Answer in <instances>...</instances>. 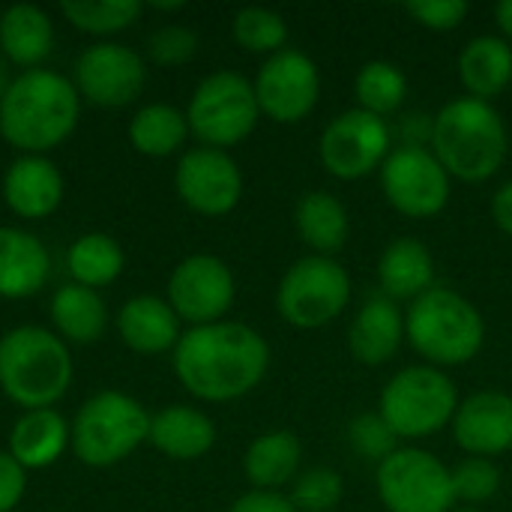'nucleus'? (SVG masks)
<instances>
[{"mask_svg":"<svg viewBox=\"0 0 512 512\" xmlns=\"http://www.w3.org/2000/svg\"><path fill=\"white\" fill-rule=\"evenodd\" d=\"M231 33H234V42L249 54L273 57L282 48H288V21L276 9H267V6L237 9L231 21Z\"/></svg>","mask_w":512,"mask_h":512,"instance_id":"nucleus-33","label":"nucleus"},{"mask_svg":"<svg viewBox=\"0 0 512 512\" xmlns=\"http://www.w3.org/2000/svg\"><path fill=\"white\" fill-rule=\"evenodd\" d=\"M435 276H438L435 255L417 237L390 240L378 258V285L384 297H390L393 303L396 300L414 303L417 297H423L426 291L438 285Z\"/></svg>","mask_w":512,"mask_h":512,"instance_id":"nucleus-21","label":"nucleus"},{"mask_svg":"<svg viewBox=\"0 0 512 512\" xmlns=\"http://www.w3.org/2000/svg\"><path fill=\"white\" fill-rule=\"evenodd\" d=\"M489 213H492V222L498 225V231L512 237V180L501 183V186L492 192Z\"/></svg>","mask_w":512,"mask_h":512,"instance_id":"nucleus-42","label":"nucleus"},{"mask_svg":"<svg viewBox=\"0 0 512 512\" xmlns=\"http://www.w3.org/2000/svg\"><path fill=\"white\" fill-rule=\"evenodd\" d=\"M69 447V423L54 408L24 411L9 432V456L24 471L54 465Z\"/></svg>","mask_w":512,"mask_h":512,"instance_id":"nucleus-25","label":"nucleus"},{"mask_svg":"<svg viewBox=\"0 0 512 512\" xmlns=\"http://www.w3.org/2000/svg\"><path fill=\"white\" fill-rule=\"evenodd\" d=\"M405 12L423 30L453 33V30H459L465 24V18L471 15V6L465 0H408Z\"/></svg>","mask_w":512,"mask_h":512,"instance_id":"nucleus-39","label":"nucleus"},{"mask_svg":"<svg viewBox=\"0 0 512 512\" xmlns=\"http://www.w3.org/2000/svg\"><path fill=\"white\" fill-rule=\"evenodd\" d=\"M237 297V282L231 267L210 252H195L183 258L168 279V306L189 327H204L225 321Z\"/></svg>","mask_w":512,"mask_h":512,"instance_id":"nucleus-14","label":"nucleus"},{"mask_svg":"<svg viewBox=\"0 0 512 512\" xmlns=\"http://www.w3.org/2000/svg\"><path fill=\"white\" fill-rule=\"evenodd\" d=\"M123 264H126V258H123L120 243L102 231L81 234L66 252V267H69L72 282L93 288V291L111 285L123 273Z\"/></svg>","mask_w":512,"mask_h":512,"instance_id":"nucleus-31","label":"nucleus"},{"mask_svg":"<svg viewBox=\"0 0 512 512\" xmlns=\"http://www.w3.org/2000/svg\"><path fill=\"white\" fill-rule=\"evenodd\" d=\"M303 444L288 429H273L258 435L243 453V474L252 489L282 492L300 474Z\"/></svg>","mask_w":512,"mask_h":512,"instance_id":"nucleus-27","label":"nucleus"},{"mask_svg":"<svg viewBox=\"0 0 512 512\" xmlns=\"http://www.w3.org/2000/svg\"><path fill=\"white\" fill-rule=\"evenodd\" d=\"M348 444H351V450L360 459L375 462V465H381L387 456H393L399 450L396 432L387 426V420L378 411H366V414H357L351 420V426H348Z\"/></svg>","mask_w":512,"mask_h":512,"instance_id":"nucleus-37","label":"nucleus"},{"mask_svg":"<svg viewBox=\"0 0 512 512\" xmlns=\"http://www.w3.org/2000/svg\"><path fill=\"white\" fill-rule=\"evenodd\" d=\"M429 150L453 180L486 183L507 165L510 129L492 102L459 96L432 114Z\"/></svg>","mask_w":512,"mask_h":512,"instance_id":"nucleus-3","label":"nucleus"},{"mask_svg":"<svg viewBox=\"0 0 512 512\" xmlns=\"http://www.w3.org/2000/svg\"><path fill=\"white\" fill-rule=\"evenodd\" d=\"M354 282L345 264L327 255L294 261L276 288V312L294 330H321L339 321L351 303Z\"/></svg>","mask_w":512,"mask_h":512,"instance_id":"nucleus-8","label":"nucleus"},{"mask_svg":"<svg viewBox=\"0 0 512 512\" xmlns=\"http://www.w3.org/2000/svg\"><path fill=\"white\" fill-rule=\"evenodd\" d=\"M288 498L297 512H333L345 498V480L336 468H306L291 483Z\"/></svg>","mask_w":512,"mask_h":512,"instance_id":"nucleus-35","label":"nucleus"},{"mask_svg":"<svg viewBox=\"0 0 512 512\" xmlns=\"http://www.w3.org/2000/svg\"><path fill=\"white\" fill-rule=\"evenodd\" d=\"M270 342L249 324L216 321L189 327L174 348V375L201 402L249 396L270 372Z\"/></svg>","mask_w":512,"mask_h":512,"instance_id":"nucleus-1","label":"nucleus"},{"mask_svg":"<svg viewBox=\"0 0 512 512\" xmlns=\"http://www.w3.org/2000/svg\"><path fill=\"white\" fill-rule=\"evenodd\" d=\"M186 120L201 147L231 150L243 144L261 120L252 81L234 69H219L207 75L189 99Z\"/></svg>","mask_w":512,"mask_h":512,"instance_id":"nucleus-9","label":"nucleus"},{"mask_svg":"<svg viewBox=\"0 0 512 512\" xmlns=\"http://www.w3.org/2000/svg\"><path fill=\"white\" fill-rule=\"evenodd\" d=\"M450 432L465 456L492 462L507 456L512 453V396L504 390H477L465 396Z\"/></svg>","mask_w":512,"mask_h":512,"instance_id":"nucleus-17","label":"nucleus"},{"mask_svg":"<svg viewBox=\"0 0 512 512\" xmlns=\"http://www.w3.org/2000/svg\"><path fill=\"white\" fill-rule=\"evenodd\" d=\"M0 15H3V12H0Z\"/></svg>","mask_w":512,"mask_h":512,"instance_id":"nucleus-47","label":"nucleus"},{"mask_svg":"<svg viewBox=\"0 0 512 512\" xmlns=\"http://www.w3.org/2000/svg\"><path fill=\"white\" fill-rule=\"evenodd\" d=\"M384 201L405 219H435L453 198V177L429 147L396 144L378 171Z\"/></svg>","mask_w":512,"mask_h":512,"instance_id":"nucleus-11","label":"nucleus"},{"mask_svg":"<svg viewBox=\"0 0 512 512\" xmlns=\"http://www.w3.org/2000/svg\"><path fill=\"white\" fill-rule=\"evenodd\" d=\"M153 9L156 12H180V9H186V3L183 0H177V3H153Z\"/></svg>","mask_w":512,"mask_h":512,"instance_id":"nucleus-45","label":"nucleus"},{"mask_svg":"<svg viewBox=\"0 0 512 512\" xmlns=\"http://www.w3.org/2000/svg\"><path fill=\"white\" fill-rule=\"evenodd\" d=\"M54 48V24L45 9L33 3H15L0 15V54L24 69H39V63Z\"/></svg>","mask_w":512,"mask_h":512,"instance_id":"nucleus-28","label":"nucleus"},{"mask_svg":"<svg viewBox=\"0 0 512 512\" xmlns=\"http://www.w3.org/2000/svg\"><path fill=\"white\" fill-rule=\"evenodd\" d=\"M27 492V471L9 456L0 453V512H12Z\"/></svg>","mask_w":512,"mask_h":512,"instance_id":"nucleus-40","label":"nucleus"},{"mask_svg":"<svg viewBox=\"0 0 512 512\" xmlns=\"http://www.w3.org/2000/svg\"><path fill=\"white\" fill-rule=\"evenodd\" d=\"M177 198L198 216H228L243 198V171L228 150L192 147L174 168Z\"/></svg>","mask_w":512,"mask_h":512,"instance_id":"nucleus-15","label":"nucleus"},{"mask_svg":"<svg viewBox=\"0 0 512 512\" xmlns=\"http://www.w3.org/2000/svg\"><path fill=\"white\" fill-rule=\"evenodd\" d=\"M51 273V258L42 240L30 231L0 225V297L24 300L39 294Z\"/></svg>","mask_w":512,"mask_h":512,"instance_id":"nucleus-23","label":"nucleus"},{"mask_svg":"<svg viewBox=\"0 0 512 512\" xmlns=\"http://www.w3.org/2000/svg\"><path fill=\"white\" fill-rule=\"evenodd\" d=\"M147 438L150 414L138 399L117 390L87 399L69 426V447L87 468H111L129 459Z\"/></svg>","mask_w":512,"mask_h":512,"instance_id":"nucleus-7","label":"nucleus"},{"mask_svg":"<svg viewBox=\"0 0 512 512\" xmlns=\"http://www.w3.org/2000/svg\"><path fill=\"white\" fill-rule=\"evenodd\" d=\"M489 327L483 312L456 288L435 285L405 309V342L435 369H459L480 357Z\"/></svg>","mask_w":512,"mask_h":512,"instance_id":"nucleus-4","label":"nucleus"},{"mask_svg":"<svg viewBox=\"0 0 512 512\" xmlns=\"http://www.w3.org/2000/svg\"><path fill=\"white\" fill-rule=\"evenodd\" d=\"M456 72L471 99L495 102L512 84V45L501 33H480L459 51Z\"/></svg>","mask_w":512,"mask_h":512,"instance_id":"nucleus-20","label":"nucleus"},{"mask_svg":"<svg viewBox=\"0 0 512 512\" xmlns=\"http://www.w3.org/2000/svg\"><path fill=\"white\" fill-rule=\"evenodd\" d=\"M252 87L261 117L279 126H294L318 108L321 69L306 51L282 48L279 54L264 57Z\"/></svg>","mask_w":512,"mask_h":512,"instance_id":"nucleus-13","label":"nucleus"},{"mask_svg":"<svg viewBox=\"0 0 512 512\" xmlns=\"http://www.w3.org/2000/svg\"><path fill=\"white\" fill-rule=\"evenodd\" d=\"M462 396L450 372L414 363L399 369L378 396V414L399 441L417 444L435 438L456 417Z\"/></svg>","mask_w":512,"mask_h":512,"instance_id":"nucleus-6","label":"nucleus"},{"mask_svg":"<svg viewBox=\"0 0 512 512\" xmlns=\"http://www.w3.org/2000/svg\"><path fill=\"white\" fill-rule=\"evenodd\" d=\"M72 384V357L60 336L21 324L0 336V390L24 411L54 408Z\"/></svg>","mask_w":512,"mask_h":512,"instance_id":"nucleus-5","label":"nucleus"},{"mask_svg":"<svg viewBox=\"0 0 512 512\" xmlns=\"http://www.w3.org/2000/svg\"><path fill=\"white\" fill-rule=\"evenodd\" d=\"M189 120L186 111L168 105V102H150L144 108H138L129 120V144L141 153V156H171L177 150H183L186 138H189Z\"/></svg>","mask_w":512,"mask_h":512,"instance_id":"nucleus-30","label":"nucleus"},{"mask_svg":"<svg viewBox=\"0 0 512 512\" xmlns=\"http://www.w3.org/2000/svg\"><path fill=\"white\" fill-rule=\"evenodd\" d=\"M3 201L21 219H45L63 201V174L48 156H18L3 174Z\"/></svg>","mask_w":512,"mask_h":512,"instance_id":"nucleus-19","label":"nucleus"},{"mask_svg":"<svg viewBox=\"0 0 512 512\" xmlns=\"http://www.w3.org/2000/svg\"><path fill=\"white\" fill-rule=\"evenodd\" d=\"M141 9L144 6L138 0H93V3L63 0L60 3L63 18L81 33H93V36H111L117 30H126L129 24H135Z\"/></svg>","mask_w":512,"mask_h":512,"instance_id":"nucleus-34","label":"nucleus"},{"mask_svg":"<svg viewBox=\"0 0 512 512\" xmlns=\"http://www.w3.org/2000/svg\"><path fill=\"white\" fill-rule=\"evenodd\" d=\"M198 51V33L183 24H165L150 33L147 57L159 66H183Z\"/></svg>","mask_w":512,"mask_h":512,"instance_id":"nucleus-38","label":"nucleus"},{"mask_svg":"<svg viewBox=\"0 0 512 512\" xmlns=\"http://www.w3.org/2000/svg\"><path fill=\"white\" fill-rule=\"evenodd\" d=\"M81 96L75 84L51 69H27L12 78L0 102V135L21 156H45L78 126Z\"/></svg>","mask_w":512,"mask_h":512,"instance_id":"nucleus-2","label":"nucleus"},{"mask_svg":"<svg viewBox=\"0 0 512 512\" xmlns=\"http://www.w3.org/2000/svg\"><path fill=\"white\" fill-rule=\"evenodd\" d=\"M117 333L126 348L135 354H165L174 351L183 330L177 312L168 306V300L141 294L120 306L117 312Z\"/></svg>","mask_w":512,"mask_h":512,"instance_id":"nucleus-22","label":"nucleus"},{"mask_svg":"<svg viewBox=\"0 0 512 512\" xmlns=\"http://www.w3.org/2000/svg\"><path fill=\"white\" fill-rule=\"evenodd\" d=\"M162 456L174 462H195L204 459L216 444V423L189 405H168L150 417V438Z\"/></svg>","mask_w":512,"mask_h":512,"instance_id":"nucleus-24","label":"nucleus"},{"mask_svg":"<svg viewBox=\"0 0 512 512\" xmlns=\"http://www.w3.org/2000/svg\"><path fill=\"white\" fill-rule=\"evenodd\" d=\"M75 90L99 108H123L147 84V66L138 51L117 42H96L75 60Z\"/></svg>","mask_w":512,"mask_h":512,"instance_id":"nucleus-16","label":"nucleus"},{"mask_svg":"<svg viewBox=\"0 0 512 512\" xmlns=\"http://www.w3.org/2000/svg\"><path fill=\"white\" fill-rule=\"evenodd\" d=\"M51 321L63 342L72 345H90L99 342L108 327V309L105 300L84 285H63L51 297Z\"/></svg>","mask_w":512,"mask_h":512,"instance_id":"nucleus-29","label":"nucleus"},{"mask_svg":"<svg viewBox=\"0 0 512 512\" xmlns=\"http://www.w3.org/2000/svg\"><path fill=\"white\" fill-rule=\"evenodd\" d=\"M354 99L357 108L390 120L402 111L408 99V75L393 60H369L354 75Z\"/></svg>","mask_w":512,"mask_h":512,"instance_id":"nucleus-32","label":"nucleus"},{"mask_svg":"<svg viewBox=\"0 0 512 512\" xmlns=\"http://www.w3.org/2000/svg\"><path fill=\"white\" fill-rule=\"evenodd\" d=\"M375 492L387 512H453V468L435 453L405 444L375 468Z\"/></svg>","mask_w":512,"mask_h":512,"instance_id":"nucleus-10","label":"nucleus"},{"mask_svg":"<svg viewBox=\"0 0 512 512\" xmlns=\"http://www.w3.org/2000/svg\"><path fill=\"white\" fill-rule=\"evenodd\" d=\"M228 512H297L285 492H267V489H249L243 492Z\"/></svg>","mask_w":512,"mask_h":512,"instance_id":"nucleus-41","label":"nucleus"},{"mask_svg":"<svg viewBox=\"0 0 512 512\" xmlns=\"http://www.w3.org/2000/svg\"><path fill=\"white\" fill-rule=\"evenodd\" d=\"M453 512H486V510H474V507H456Z\"/></svg>","mask_w":512,"mask_h":512,"instance_id":"nucleus-46","label":"nucleus"},{"mask_svg":"<svg viewBox=\"0 0 512 512\" xmlns=\"http://www.w3.org/2000/svg\"><path fill=\"white\" fill-rule=\"evenodd\" d=\"M390 153H393L390 120L375 117L357 105L336 114L318 138V159L324 171L345 183L378 174Z\"/></svg>","mask_w":512,"mask_h":512,"instance_id":"nucleus-12","label":"nucleus"},{"mask_svg":"<svg viewBox=\"0 0 512 512\" xmlns=\"http://www.w3.org/2000/svg\"><path fill=\"white\" fill-rule=\"evenodd\" d=\"M405 345V312L390 297L366 300L348 327V351L360 366H387Z\"/></svg>","mask_w":512,"mask_h":512,"instance_id":"nucleus-18","label":"nucleus"},{"mask_svg":"<svg viewBox=\"0 0 512 512\" xmlns=\"http://www.w3.org/2000/svg\"><path fill=\"white\" fill-rule=\"evenodd\" d=\"M294 228L312 255L336 258L351 237V216L342 198L333 192L312 189L294 207Z\"/></svg>","mask_w":512,"mask_h":512,"instance_id":"nucleus-26","label":"nucleus"},{"mask_svg":"<svg viewBox=\"0 0 512 512\" xmlns=\"http://www.w3.org/2000/svg\"><path fill=\"white\" fill-rule=\"evenodd\" d=\"M9 84H12V75H9V60L0 54V102H3V96H6V90H9Z\"/></svg>","mask_w":512,"mask_h":512,"instance_id":"nucleus-44","label":"nucleus"},{"mask_svg":"<svg viewBox=\"0 0 512 512\" xmlns=\"http://www.w3.org/2000/svg\"><path fill=\"white\" fill-rule=\"evenodd\" d=\"M453 489L459 507H474L480 510L501 492V468L492 459H474L465 456L453 468Z\"/></svg>","mask_w":512,"mask_h":512,"instance_id":"nucleus-36","label":"nucleus"},{"mask_svg":"<svg viewBox=\"0 0 512 512\" xmlns=\"http://www.w3.org/2000/svg\"><path fill=\"white\" fill-rule=\"evenodd\" d=\"M495 24H498L501 36L512 45V0H501L495 6Z\"/></svg>","mask_w":512,"mask_h":512,"instance_id":"nucleus-43","label":"nucleus"}]
</instances>
